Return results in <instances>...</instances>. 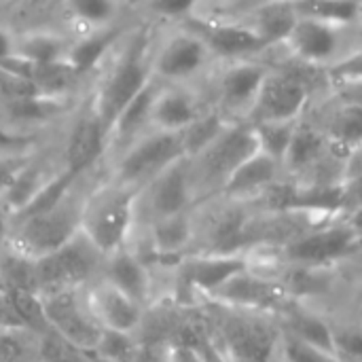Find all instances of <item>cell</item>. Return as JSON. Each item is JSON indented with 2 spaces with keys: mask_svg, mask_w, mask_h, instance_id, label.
<instances>
[{
  "mask_svg": "<svg viewBox=\"0 0 362 362\" xmlns=\"http://www.w3.org/2000/svg\"><path fill=\"white\" fill-rule=\"evenodd\" d=\"M155 40L157 23L132 25L95 76L89 104L108 136L121 110L153 81Z\"/></svg>",
  "mask_w": 362,
  "mask_h": 362,
  "instance_id": "6da1fadb",
  "label": "cell"
},
{
  "mask_svg": "<svg viewBox=\"0 0 362 362\" xmlns=\"http://www.w3.org/2000/svg\"><path fill=\"white\" fill-rule=\"evenodd\" d=\"M140 191L110 178L98 180L83 206L81 233L108 259L132 244L138 227Z\"/></svg>",
  "mask_w": 362,
  "mask_h": 362,
  "instance_id": "7a4b0ae2",
  "label": "cell"
},
{
  "mask_svg": "<svg viewBox=\"0 0 362 362\" xmlns=\"http://www.w3.org/2000/svg\"><path fill=\"white\" fill-rule=\"evenodd\" d=\"M91 174L78 178L76 185L68 191V195L49 210H42L21 221H13L6 244L13 246L17 252L25 255L28 259L36 261L74 240L81 233L85 199L91 187L95 185L87 182Z\"/></svg>",
  "mask_w": 362,
  "mask_h": 362,
  "instance_id": "3957f363",
  "label": "cell"
},
{
  "mask_svg": "<svg viewBox=\"0 0 362 362\" xmlns=\"http://www.w3.org/2000/svg\"><path fill=\"white\" fill-rule=\"evenodd\" d=\"M210 305V322L214 327L210 339L223 352L227 362L280 361L282 327L267 314L231 310L218 303Z\"/></svg>",
  "mask_w": 362,
  "mask_h": 362,
  "instance_id": "277c9868",
  "label": "cell"
},
{
  "mask_svg": "<svg viewBox=\"0 0 362 362\" xmlns=\"http://www.w3.org/2000/svg\"><path fill=\"white\" fill-rule=\"evenodd\" d=\"M216 59L206 40L185 23L157 28L153 49V78L161 85H191L216 68Z\"/></svg>",
  "mask_w": 362,
  "mask_h": 362,
  "instance_id": "5b68a950",
  "label": "cell"
},
{
  "mask_svg": "<svg viewBox=\"0 0 362 362\" xmlns=\"http://www.w3.org/2000/svg\"><path fill=\"white\" fill-rule=\"evenodd\" d=\"M106 257L83 235L78 233L66 246L55 252L36 259V293L38 297L64 293V291H83L102 278Z\"/></svg>",
  "mask_w": 362,
  "mask_h": 362,
  "instance_id": "8992f818",
  "label": "cell"
},
{
  "mask_svg": "<svg viewBox=\"0 0 362 362\" xmlns=\"http://www.w3.org/2000/svg\"><path fill=\"white\" fill-rule=\"evenodd\" d=\"M257 151L259 148L252 125L229 123L204 153H199L195 159H189L197 197H218L229 176Z\"/></svg>",
  "mask_w": 362,
  "mask_h": 362,
  "instance_id": "52a82bcc",
  "label": "cell"
},
{
  "mask_svg": "<svg viewBox=\"0 0 362 362\" xmlns=\"http://www.w3.org/2000/svg\"><path fill=\"white\" fill-rule=\"evenodd\" d=\"M180 159H185L182 136L148 132L112 157V165L106 178L123 187L142 191L161 172H165Z\"/></svg>",
  "mask_w": 362,
  "mask_h": 362,
  "instance_id": "ba28073f",
  "label": "cell"
},
{
  "mask_svg": "<svg viewBox=\"0 0 362 362\" xmlns=\"http://www.w3.org/2000/svg\"><path fill=\"white\" fill-rule=\"evenodd\" d=\"M272 66L263 57L216 64L212 74V108L231 123H248Z\"/></svg>",
  "mask_w": 362,
  "mask_h": 362,
  "instance_id": "9c48e42d",
  "label": "cell"
},
{
  "mask_svg": "<svg viewBox=\"0 0 362 362\" xmlns=\"http://www.w3.org/2000/svg\"><path fill=\"white\" fill-rule=\"evenodd\" d=\"M361 248L354 229L344 223L314 225L288 240L284 246V259L299 269H322L335 265L341 259L354 257Z\"/></svg>",
  "mask_w": 362,
  "mask_h": 362,
  "instance_id": "30bf717a",
  "label": "cell"
},
{
  "mask_svg": "<svg viewBox=\"0 0 362 362\" xmlns=\"http://www.w3.org/2000/svg\"><path fill=\"white\" fill-rule=\"evenodd\" d=\"M40 299L49 331L64 339L68 346L91 356L104 335V329L91 310L87 288L64 291Z\"/></svg>",
  "mask_w": 362,
  "mask_h": 362,
  "instance_id": "8fae6325",
  "label": "cell"
},
{
  "mask_svg": "<svg viewBox=\"0 0 362 362\" xmlns=\"http://www.w3.org/2000/svg\"><path fill=\"white\" fill-rule=\"evenodd\" d=\"M199 197L193 182L191 161L185 157L161 172L153 182H148L138 197V221L144 218V225L193 212Z\"/></svg>",
  "mask_w": 362,
  "mask_h": 362,
  "instance_id": "7c38bea8",
  "label": "cell"
},
{
  "mask_svg": "<svg viewBox=\"0 0 362 362\" xmlns=\"http://www.w3.org/2000/svg\"><path fill=\"white\" fill-rule=\"evenodd\" d=\"M312 102L314 89L310 87L308 78L295 70L272 66L248 123L301 121L308 117Z\"/></svg>",
  "mask_w": 362,
  "mask_h": 362,
  "instance_id": "4fadbf2b",
  "label": "cell"
},
{
  "mask_svg": "<svg viewBox=\"0 0 362 362\" xmlns=\"http://www.w3.org/2000/svg\"><path fill=\"white\" fill-rule=\"evenodd\" d=\"M348 36L350 30H341L318 19L299 15L284 47L297 64L325 72L356 45L348 42Z\"/></svg>",
  "mask_w": 362,
  "mask_h": 362,
  "instance_id": "5bb4252c",
  "label": "cell"
},
{
  "mask_svg": "<svg viewBox=\"0 0 362 362\" xmlns=\"http://www.w3.org/2000/svg\"><path fill=\"white\" fill-rule=\"evenodd\" d=\"M255 263L244 252H189L176 267L178 282L189 295H199L210 301L229 280L250 269Z\"/></svg>",
  "mask_w": 362,
  "mask_h": 362,
  "instance_id": "9a60e30c",
  "label": "cell"
},
{
  "mask_svg": "<svg viewBox=\"0 0 362 362\" xmlns=\"http://www.w3.org/2000/svg\"><path fill=\"white\" fill-rule=\"evenodd\" d=\"M208 303H218L240 312L252 314H280L291 303V291L284 282L269 278L252 265L229 280Z\"/></svg>",
  "mask_w": 362,
  "mask_h": 362,
  "instance_id": "2e32d148",
  "label": "cell"
},
{
  "mask_svg": "<svg viewBox=\"0 0 362 362\" xmlns=\"http://www.w3.org/2000/svg\"><path fill=\"white\" fill-rule=\"evenodd\" d=\"M106 157H108V132L87 98L78 115L68 127L59 163L70 174L85 176L95 172L100 161Z\"/></svg>",
  "mask_w": 362,
  "mask_h": 362,
  "instance_id": "e0dca14e",
  "label": "cell"
},
{
  "mask_svg": "<svg viewBox=\"0 0 362 362\" xmlns=\"http://www.w3.org/2000/svg\"><path fill=\"white\" fill-rule=\"evenodd\" d=\"M182 23L206 40L218 64L263 57V53H267L259 36L244 23V19H208L191 13Z\"/></svg>",
  "mask_w": 362,
  "mask_h": 362,
  "instance_id": "ac0fdd59",
  "label": "cell"
},
{
  "mask_svg": "<svg viewBox=\"0 0 362 362\" xmlns=\"http://www.w3.org/2000/svg\"><path fill=\"white\" fill-rule=\"evenodd\" d=\"M212 104L191 85H159L151 110V132L182 136Z\"/></svg>",
  "mask_w": 362,
  "mask_h": 362,
  "instance_id": "d6986e66",
  "label": "cell"
},
{
  "mask_svg": "<svg viewBox=\"0 0 362 362\" xmlns=\"http://www.w3.org/2000/svg\"><path fill=\"white\" fill-rule=\"evenodd\" d=\"M91 310L104 331L123 333L136 337L144 325L146 308L127 297L123 291L100 278L87 288Z\"/></svg>",
  "mask_w": 362,
  "mask_h": 362,
  "instance_id": "ffe728a7",
  "label": "cell"
},
{
  "mask_svg": "<svg viewBox=\"0 0 362 362\" xmlns=\"http://www.w3.org/2000/svg\"><path fill=\"white\" fill-rule=\"evenodd\" d=\"M284 178V168L272 157L257 151L229 176L218 197H223L229 204H246L255 197L267 195Z\"/></svg>",
  "mask_w": 362,
  "mask_h": 362,
  "instance_id": "44dd1931",
  "label": "cell"
},
{
  "mask_svg": "<svg viewBox=\"0 0 362 362\" xmlns=\"http://www.w3.org/2000/svg\"><path fill=\"white\" fill-rule=\"evenodd\" d=\"M331 155H333V148L325 132L318 127L314 119L305 117L295 132L293 144L286 153L282 168L288 180L301 182L308 176H312Z\"/></svg>",
  "mask_w": 362,
  "mask_h": 362,
  "instance_id": "7402d4cb",
  "label": "cell"
},
{
  "mask_svg": "<svg viewBox=\"0 0 362 362\" xmlns=\"http://www.w3.org/2000/svg\"><path fill=\"white\" fill-rule=\"evenodd\" d=\"M144 229H146L148 252L159 261L178 259L180 263L189 255L193 244L197 242L195 210L187 214H176V216L153 221L144 225Z\"/></svg>",
  "mask_w": 362,
  "mask_h": 362,
  "instance_id": "603a6c76",
  "label": "cell"
},
{
  "mask_svg": "<svg viewBox=\"0 0 362 362\" xmlns=\"http://www.w3.org/2000/svg\"><path fill=\"white\" fill-rule=\"evenodd\" d=\"M314 121L325 132L333 153L344 159L362 148V106L331 98V104H327Z\"/></svg>",
  "mask_w": 362,
  "mask_h": 362,
  "instance_id": "cb8c5ba5",
  "label": "cell"
},
{
  "mask_svg": "<svg viewBox=\"0 0 362 362\" xmlns=\"http://www.w3.org/2000/svg\"><path fill=\"white\" fill-rule=\"evenodd\" d=\"M102 278L123 291L127 297L148 308L153 299V274L148 263L136 255L129 246L106 259Z\"/></svg>",
  "mask_w": 362,
  "mask_h": 362,
  "instance_id": "d4e9b609",
  "label": "cell"
},
{
  "mask_svg": "<svg viewBox=\"0 0 362 362\" xmlns=\"http://www.w3.org/2000/svg\"><path fill=\"white\" fill-rule=\"evenodd\" d=\"M297 19V2H257L244 15V23L259 36L265 51L284 47Z\"/></svg>",
  "mask_w": 362,
  "mask_h": 362,
  "instance_id": "484cf974",
  "label": "cell"
},
{
  "mask_svg": "<svg viewBox=\"0 0 362 362\" xmlns=\"http://www.w3.org/2000/svg\"><path fill=\"white\" fill-rule=\"evenodd\" d=\"M62 170V163L57 161H49L45 157H40L38 153L23 165V170L15 176V180L11 182V187L4 191V195L0 197L2 208L8 212L11 221L21 214L34 199L36 195L55 178V174Z\"/></svg>",
  "mask_w": 362,
  "mask_h": 362,
  "instance_id": "4316f807",
  "label": "cell"
},
{
  "mask_svg": "<svg viewBox=\"0 0 362 362\" xmlns=\"http://www.w3.org/2000/svg\"><path fill=\"white\" fill-rule=\"evenodd\" d=\"M74 36L66 28H40L15 34V57L32 64L47 66L68 59Z\"/></svg>",
  "mask_w": 362,
  "mask_h": 362,
  "instance_id": "83f0119b",
  "label": "cell"
},
{
  "mask_svg": "<svg viewBox=\"0 0 362 362\" xmlns=\"http://www.w3.org/2000/svg\"><path fill=\"white\" fill-rule=\"evenodd\" d=\"M64 19L72 36L93 30L123 25L127 6L110 0H70L62 4Z\"/></svg>",
  "mask_w": 362,
  "mask_h": 362,
  "instance_id": "f1b7e54d",
  "label": "cell"
},
{
  "mask_svg": "<svg viewBox=\"0 0 362 362\" xmlns=\"http://www.w3.org/2000/svg\"><path fill=\"white\" fill-rule=\"evenodd\" d=\"M278 322L284 333L297 337L299 341H305L310 346H316L320 350L335 354V337H333V322L325 316H320L314 310H308L297 303H288L280 314Z\"/></svg>",
  "mask_w": 362,
  "mask_h": 362,
  "instance_id": "f546056e",
  "label": "cell"
},
{
  "mask_svg": "<svg viewBox=\"0 0 362 362\" xmlns=\"http://www.w3.org/2000/svg\"><path fill=\"white\" fill-rule=\"evenodd\" d=\"M0 286L13 293H36L34 261L8 244L0 248Z\"/></svg>",
  "mask_w": 362,
  "mask_h": 362,
  "instance_id": "4dcf8cb0",
  "label": "cell"
},
{
  "mask_svg": "<svg viewBox=\"0 0 362 362\" xmlns=\"http://www.w3.org/2000/svg\"><path fill=\"white\" fill-rule=\"evenodd\" d=\"M303 121V119H301ZM301 121H261V123H250L255 129L257 138V148L259 153L272 157L280 165L286 159V153L293 144L295 132Z\"/></svg>",
  "mask_w": 362,
  "mask_h": 362,
  "instance_id": "1f68e13d",
  "label": "cell"
},
{
  "mask_svg": "<svg viewBox=\"0 0 362 362\" xmlns=\"http://www.w3.org/2000/svg\"><path fill=\"white\" fill-rule=\"evenodd\" d=\"M297 13L301 17H312L322 23L356 32L361 2H341V0H320V2H297Z\"/></svg>",
  "mask_w": 362,
  "mask_h": 362,
  "instance_id": "d6a6232c",
  "label": "cell"
},
{
  "mask_svg": "<svg viewBox=\"0 0 362 362\" xmlns=\"http://www.w3.org/2000/svg\"><path fill=\"white\" fill-rule=\"evenodd\" d=\"M42 335L19 329L0 327V362H40Z\"/></svg>",
  "mask_w": 362,
  "mask_h": 362,
  "instance_id": "836d02e7",
  "label": "cell"
},
{
  "mask_svg": "<svg viewBox=\"0 0 362 362\" xmlns=\"http://www.w3.org/2000/svg\"><path fill=\"white\" fill-rule=\"evenodd\" d=\"M231 121H227L216 108H208L185 134H182V148H185V157L187 159H195L199 153H204L229 125Z\"/></svg>",
  "mask_w": 362,
  "mask_h": 362,
  "instance_id": "e575fe53",
  "label": "cell"
},
{
  "mask_svg": "<svg viewBox=\"0 0 362 362\" xmlns=\"http://www.w3.org/2000/svg\"><path fill=\"white\" fill-rule=\"evenodd\" d=\"M322 74H325L327 89L350 85V83H362V40L356 42L344 57H339Z\"/></svg>",
  "mask_w": 362,
  "mask_h": 362,
  "instance_id": "d590c367",
  "label": "cell"
},
{
  "mask_svg": "<svg viewBox=\"0 0 362 362\" xmlns=\"http://www.w3.org/2000/svg\"><path fill=\"white\" fill-rule=\"evenodd\" d=\"M280 362H344L337 354L299 341L297 337L282 331L280 339Z\"/></svg>",
  "mask_w": 362,
  "mask_h": 362,
  "instance_id": "8d00e7d4",
  "label": "cell"
},
{
  "mask_svg": "<svg viewBox=\"0 0 362 362\" xmlns=\"http://www.w3.org/2000/svg\"><path fill=\"white\" fill-rule=\"evenodd\" d=\"M335 354L344 362H362V325H335Z\"/></svg>",
  "mask_w": 362,
  "mask_h": 362,
  "instance_id": "74e56055",
  "label": "cell"
},
{
  "mask_svg": "<svg viewBox=\"0 0 362 362\" xmlns=\"http://www.w3.org/2000/svg\"><path fill=\"white\" fill-rule=\"evenodd\" d=\"M40 362H93L89 354L68 346L64 339H59L55 333L42 335L40 344Z\"/></svg>",
  "mask_w": 362,
  "mask_h": 362,
  "instance_id": "f35d334b",
  "label": "cell"
},
{
  "mask_svg": "<svg viewBox=\"0 0 362 362\" xmlns=\"http://www.w3.org/2000/svg\"><path fill=\"white\" fill-rule=\"evenodd\" d=\"M0 327H19L25 329L23 322L19 320V314L13 305V297L6 288L0 286Z\"/></svg>",
  "mask_w": 362,
  "mask_h": 362,
  "instance_id": "ab89813d",
  "label": "cell"
},
{
  "mask_svg": "<svg viewBox=\"0 0 362 362\" xmlns=\"http://www.w3.org/2000/svg\"><path fill=\"white\" fill-rule=\"evenodd\" d=\"M329 95L333 100H339V102H348V104L362 106V83H350V85L331 87L329 89Z\"/></svg>",
  "mask_w": 362,
  "mask_h": 362,
  "instance_id": "60d3db41",
  "label": "cell"
},
{
  "mask_svg": "<svg viewBox=\"0 0 362 362\" xmlns=\"http://www.w3.org/2000/svg\"><path fill=\"white\" fill-rule=\"evenodd\" d=\"M15 57V32L0 25V62Z\"/></svg>",
  "mask_w": 362,
  "mask_h": 362,
  "instance_id": "b9f144b4",
  "label": "cell"
},
{
  "mask_svg": "<svg viewBox=\"0 0 362 362\" xmlns=\"http://www.w3.org/2000/svg\"><path fill=\"white\" fill-rule=\"evenodd\" d=\"M8 233H11V216H8V212L2 208V204H0V248L6 246Z\"/></svg>",
  "mask_w": 362,
  "mask_h": 362,
  "instance_id": "7bdbcfd3",
  "label": "cell"
},
{
  "mask_svg": "<svg viewBox=\"0 0 362 362\" xmlns=\"http://www.w3.org/2000/svg\"><path fill=\"white\" fill-rule=\"evenodd\" d=\"M356 34L362 36V2H361V13H358V23H356Z\"/></svg>",
  "mask_w": 362,
  "mask_h": 362,
  "instance_id": "ee69618b",
  "label": "cell"
}]
</instances>
